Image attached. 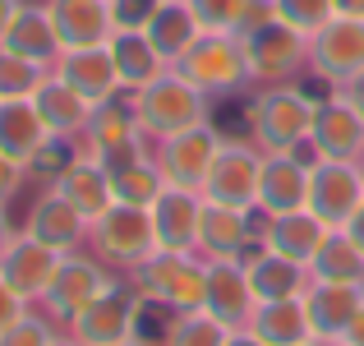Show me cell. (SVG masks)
<instances>
[{
    "label": "cell",
    "instance_id": "cell-1",
    "mask_svg": "<svg viewBox=\"0 0 364 346\" xmlns=\"http://www.w3.org/2000/svg\"><path fill=\"white\" fill-rule=\"evenodd\" d=\"M318 98H309L295 83H267L249 102V139L263 152H304L314 130Z\"/></svg>",
    "mask_w": 364,
    "mask_h": 346
},
{
    "label": "cell",
    "instance_id": "cell-2",
    "mask_svg": "<svg viewBox=\"0 0 364 346\" xmlns=\"http://www.w3.org/2000/svg\"><path fill=\"white\" fill-rule=\"evenodd\" d=\"M129 282L139 286V295L152 305V310H166V314L203 310L208 258H198V254H176V249H157V254H148V258H143V263L129 273Z\"/></svg>",
    "mask_w": 364,
    "mask_h": 346
},
{
    "label": "cell",
    "instance_id": "cell-3",
    "mask_svg": "<svg viewBox=\"0 0 364 346\" xmlns=\"http://www.w3.org/2000/svg\"><path fill=\"white\" fill-rule=\"evenodd\" d=\"M129 102H134V115H139L143 134H148L152 143L171 139V134H185V130H194V125H208V107H213V98L198 93L180 70H166L161 79H152L148 88L129 93Z\"/></svg>",
    "mask_w": 364,
    "mask_h": 346
},
{
    "label": "cell",
    "instance_id": "cell-4",
    "mask_svg": "<svg viewBox=\"0 0 364 346\" xmlns=\"http://www.w3.org/2000/svg\"><path fill=\"white\" fill-rule=\"evenodd\" d=\"M240 51L249 65V83L267 88V83H291L309 70V37L295 33L282 19H263V23L240 33Z\"/></svg>",
    "mask_w": 364,
    "mask_h": 346
},
{
    "label": "cell",
    "instance_id": "cell-5",
    "mask_svg": "<svg viewBox=\"0 0 364 346\" xmlns=\"http://www.w3.org/2000/svg\"><path fill=\"white\" fill-rule=\"evenodd\" d=\"M88 249L107 268L134 273L148 254H157V226H152V213L148 208H129V204H111L107 213L92 222Z\"/></svg>",
    "mask_w": 364,
    "mask_h": 346
},
{
    "label": "cell",
    "instance_id": "cell-6",
    "mask_svg": "<svg viewBox=\"0 0 364 346\" xmlns=\"http://www.w3.org/2000/svg\"><path fill=\"white\" fill-rule=\"evenodd\" d=\"M143 310H148V300L139 295V286H134L129 277H116V282H111L65 332L79 337L83 346H116V342L139 337Z\"/></svg>",
    "mask_w": 364,
    "mask_h": 346
},
{
    "label": "cell",
    "instance_id": "cell-7",
    "mask_svg": "<svg viewBox=\"0 0 364 346\" xmlns=\"http://www.w3.org/2000/svg\"><path fill=\"white\" fill-rule=\"evenodd\" d=\"M83 143H88V152L107 171H120V167H129V162L148 157V134H143L139 115H134L129 93H120V98L92 107L88 130H83Z\"/></svg>",
    "mask_w": 364,
    "mask_h": 346
},
{
    "label": "cell",
    "instance_id": "cell-8",
    "mask_svg": "<svg viewBox=\"0 0 364 346\" xmlns=\"http://www.w3.org/2000/svg\"><path fill=\"white\" fill-rule=\"evenodd\" d=\"M111 282H116V273H111L92 249H74V254L60 258V273H55L51 291L42 295V314L51 323H60V328H70Z\"/></svg>",
    "mask_w": 364,
    "mask_h": 346
},
{
    "label": "cell",
    "instance_id": "cell-9",
    "mask_svg": "<svg viewBox=\"0 0 364 346\" xmlns=\"http://www.w3.org/2000/svg\"><path fill=\"white\" fill-rule=\"evenodd\" d=\"M171 70H180L198 93H208V98H226V93H235V88L249 83L240 37H231V33H203L185 51V61L171 65Z\"/></svg>",
    "mask_w": 364,
    "mask_h": 346
},
{
    "label": "cell",
    "instance_id": "cell-10",
    "mask_svg": "<svg viewBox=\"0 0 364 346\" xmlns=\"http://www.w3.org/2000/svg\"><path fill=\"white\" fill-rule=\"evenodd\" d=\"M364 204V162L314 157L309 162V213L323 226H346Z\"/></svg>",
    "mask_w": 364,
    "mask_h": 346
},
{
    "label": "cell",
    "instance_id": "cell-11",
    "mask_svg": "<svg viewBox=\"0 0 364 346\" xmlns=\"http://www.w3.org/2000/svg\"><path fill=\"white\" fill-rule=\"evenodd\" d=\"M263 157L254 139H222L213 171L203 180V199L231 208H258V180H263Z\"/></svg>",
    "mask_w": 364,
    "mask_h": 346
},
{
    "label": "cell",
    "instance_id": "cell-12",
    "mask_svg": "<svg viewBox=\"0 0 364 346\" xmlns=\"http://www.w3.org/2000/svg\"><path fill=\"white\" fill-rule=\"evenodd\" d=\"M217 152H222V134H217L213 120H208V125H194V130H185V134L157 139L152 162H157V171H161L166 185L198 189V194H203V180H208V171H213Z\"/></svg>",
    "mask_w": 364,
    "mask_h": 346
},
{
    "label": "cell",
    "instance_id": "cell-13",
    "mask_svg": "<svg viewBox=\"0 0 364 346\" xmlns=\"http://www.w3.org/2000/svg\"><path fill=\"white\" fill-rule=\"evenodd\" d=\"M364 70V19L332 14L318 33L309 37V74L328 88H346Z\"/></svg>",
    "mask_w": 364,
    "mask_h": 346
},
{
    "label": "cell",
    "instance_id": "cell-14",
    "mask_svg": "<svg viewBox=\"0 0 364 346\" xmlns=\"http://www.w3.org/2000/svg\"><path fill=\"white\" fill-rule=\"evenodd\" d=\"M254 245H263V213L258 208H231V204L203 199L198 258H249Z\"/></svg>",
    "mask_w": 364,
    "mask_h": 346
},
{
    "label": "cell",
    "instance_id": "cell-15",
    "mask_svg": "<svg viewBox=\"0 0 364 346\" xmlns=\"http://www.w3.org/2000/svg\"><path fill=\"white\" fill-rule=\"evenodd\" d=\"M314 157H337V162H364V115L341 98L337 88H328V98H318L309 130Z\"/></svg>",
    "mask_w": 364,
    "mask_h": 346
},
{
    "label": "cell",
    "instance_id": "cell-16",
    "mask_svg": "<svg viewBox=\"0 0 364 346\" xmlns=\"http://www.w3.org/2000/svg\"><path fill=\"white\" fill-rule=\"evenodd\" d=\"M309 162H314V148L267 152L263 180H258V213H267V217L300 213V208L309 204Z\"/></svg>",
    "mask_w": 364,
    "mask_h": 346
},
{
    "label": "cell",
    "instance_id": "cell-17",
    "mask_svg": "<svg viewBox=\"0 0 364 346\" xmlns=\"http://www.w3.org/2000/svg\"><path fill=\"white\" fill-rule=\"evenodd\" d=\"M18 231L33 236V240H42V245H51V249H60V254H74V249H88L92 222L60 194V189H46V194L28 208V217H23Z\"/></svg>",
    "mask_w": 364,
    "mask_h": 346
},
{
    "label": "cell",
    "instance_id": "cell-18",
    "mask_svg": "<svg viewBox=\"0 0 364 346\" xmlns=\"http://www.w3.org/2000/svg\"><path fill=\"white\" fill-rule=\"evenodd\" d=\"M203 310L226 328H249L258 300L249 291V273L245 258H208V291H203Z\"/></svg>",
    "mask_w": 364,
    "mask_h": 346
},
{
    "label": "cell",
    "instance_id": "cell-19",
    "mask_svg": "<svg viewBox=\"0 0 364 346\" xmlns=\"http://www.w3.org/2000/svg\"><path fill=\"white\" fill-rule=\"evenodd\" d=\"M60 258H65L60 249H51V245H42V240H33V236L18 231V240L5 249V258H0V277H5L28 305L33 300L42 305V295L51 291L55 273H60Z\"/></svg>",
    "mask_w": 364,
    "mask_h": 346
},
{
    "label": "cell",
    "instance_id": "cell-20",
    "mask_svg": "<svg viewBox=\"0 0 364 346\" xmlns=\"http://www.w3.org/2000/svg\"><path fill=\"white\" fill-rule=\"evenodd\" d=\"M46 9H51L60 51H88V46H107L116 37L111 0H46Z\"/></svg>",
    "mask_w": 364,
    "mask_h": 346
},
{
    "label": "cell",
    "instance_id": "cell-21",
    "mask_svg": "<svg viewBox=\"0 0 364 346\" xmlns=\"http://www.w3.org/2000/svg\"><path fill=\"white\" fill-rule=\"evenodd\" d=\"M148 213H152V226H157V249L198 254V217H203V194L198 189L166 185Z\"/></svg>",
    "mask_w": 364,
    "mask_h": 346
},
{
    "label": "cell",
    "instance_id": "cell-22",
    "mask_svg": "<svg viewBox=\"0 0 364 346\" xmlns=\"http://www.w3.org/2000/svg\"><path fill=\"white\" fill-rule=\"evenodd\" d=\"M51 70L60 74L74 93H83L92 107L124 93L120 70H116V56H111V42L107 46H88V51H60V61H55Z\"/></svg>",
    "mask_w": 364,
    "mask_h": 346
},
{
    "label": "cell",
    "instance_id": "cell-23",
    "mask_svg": "<svg viewBox=\"0 0 364 346\" xmlns=\"http://www.w3.org/2000/svg\"><path fill=\"white\" fill-rule=\"evenodd\" d=\"M304 310H309L314 337L318 342H341L355 323V314L364 310V286L350 282H309L304 291Z\"/></svg>",
    "mask_w": 364,
    "mask_h": 346
},
{
    "label": "cell",
    "instance_id": "cell-24",
    "mask_svg": "<svg viewBox=\"0 0 364 346\" xmlns=\"http://www.w3.org/2000/svg\"><path fill=\"white\" fill-rule=\"evenodd\" d=\"M55 134L46 130L42 111L33 107V98H18V102H0V152L9 162H18L23 171L37 167L46 148H51Z\"/></svg>",
    "mask_w": 364,
    "mask_h": 346
},
{
    "label": "cell",
    "instance_id": "cell-25",
    "mask_svg": "<svg viewBox=\"0 0 364 346\" xmlns=\"http://www.w3.org/2000/svg\"><path fill=\"white\" fill-rule=\"evenodd\" d=\"M51 189H60V194L70 199L88 222H97V217L116 204V194H111V171L102 167L92 152H79V157L65 162V167L55 171V185Z\"/></svg>",
    "mask_w": 364,
    "mask_h": 346
},
{
    "label": "cell",
    "instance_id": "cell-26",
    "mask_svg": "<svg viewBox=\"0 0 364 346\" xmlns=\"http://www.w3.org/2000/svg\"><path fill=\"white\" fill-rule=\"evenodd\" d=\"M245 273H249V291L254 300H291V295H304L309 291V263H295V258L277 254V249H263L258 245L254 254L245 258Z\"/></svg>",
    "mask_w": 364,
    "mask_h": 346
},
{
    "label": "cell",
    "instance_id": "cell-27",
    "mask_svg": "<svg viewBox=\"0 0 364 346\" xmlns=\"http://www.w3.org/2000/svg\"><path fill=\"white\" fill-rule=\"evenodd\" d=\"M5 51L23 56V61H37V65H55L60 61V37H55V23H51V9L46 0H23L18 14L9 19L5 28Z\"/></svg>",
    "mask_w": 364,
    "mask_h": 346
},
{
    "label": "cell",
    "instance_id": "cell-28",
    "mask_svg": "<svg viewBox=\"0 0 364 346\" xmlns=\"http://www.w3.org/2000/svg\"><path fill=\"white\" fill-rule=\"evenodd\" d=\"M33 107L42 111L46 130H51L55 139H74V134H83V130H88V115H92V102L83 98V93H74L55 70L46 74L42 88L33 93Z\"/></svg>",
    "mask_w": 364,
    "mask_h": 346
},
{
    "label": "cell",
    "instance_id": "cell-29",
    "mask_svg": "<svg viewBox=\"0 0 364 346\" xmlns=\"http://www.w3.org/2000/svg\"><path fill=\"white\" fill-rule=\"evenodd\" d=\"M249 332L267 346H304L318 342L314 337L309 310H304V295H291V300H263L249 319Z\"/></svg>",
    "mask_w": 364,
    "mask_h": 346
},
{
    "label": "cell",
    "instance_id": "cell-30",
    "mask_svg": "<svg viewBox=\"0 0 364 346\" xmlns=\"http://www.w3.org/2000/svg\"><path fill=\"white\" fill-rule=\"evenodd\" d=\"M143 33H148V42L161 51V61L180 65V61H185V51L203 37V28H198L189 0H161V5L152 9V19L143 23Z\"/></svg>",
    "mask_w": 364,
    "mask_h": 346
},
{
    "label": "cell",
    "instance_id": "cell-31",
    "mask_svg": "<svg viewBox=\"0 0 364 346\" xmlns=\"http://www.w3.org/2000/svg\"><path fill=\"white\" fill-rule=\"evenodd\" d=\"M328 231L332 226H323L309 208H300V213H282V217L263 213V249H277V254L295 258V263H309L314 249L323 245Z\"/></svg>",
    "mask_w": 364,
    "mask_h": 346
},
{
    "label": "cell",
    "instance_id": "cell-32",
    "mask_svg": "<svg viewBox=\"0 0 364 346\" xmlns=\"http://www.w3.org/2000/svg\"><path fill=\"white\" fill-rule=\"evenodd\" d=\"M111 56H116V70H120L124 93L148 88L152 79H161V74L171 70V65L161 61V51L148 42L143 28H116V37H111Z\"/></svg>",
    "mask_w": 364,
    "mask_h": 346
},
{
    "label": "cell",
    "instance_id": "cell-33",
    "mask_svg": "<svg viewBox=\"0 0 364 346\" xmlns=\"http://www.w3.org/2000/svg\"><path fill=\"white\" fill-rule=\"evenodd\" d=\"M309 277L314 282H350L364 286V249L346 236V226H332L323 236V245L309 258Z\"/></svg>",
    "mask_w": 364,
    "mask_h": 346
},
{
    "label": "cell",
    "instance_id": "cell-34",
    "mask_svg": "<svg viewBox=\"0 0 364 346\" xmlns=\"http://www.w3.org/2000/svg\"><path fill=\"white\" fill-rule=\"evenodd\" d=\"M161 189H166V180H161L152 152H148V157H139V162H129V167H120V171H111V194H116V204L152 208Z\"/></svg>",
    "mask_w": 364,
    "mask_h": 346
},
{
    "label": "cell",
    "instance_id": "cell-35",
    "mask_svg": "<svg viewBox=\"0 0 364 346\" xmlns=\"http://www.w3.org/2000/svg\"><path fill=\"white\" fill-rule=\"evenodd\" d=\"M226 337H231V328L217 323L208 310H185L166 319L161 346H226Z\"/></svg>",
    "mask_w": 364,
    "mask_h": 346
},
{
    "label": "cell",
    "instance_id": "cell-36",
    "mask_svg": "<svg viewBox=\"0 0 364 346\" xmlns=\"http://www.w3.org/2000/svg\"><path fill=\"white\" fill-rule=\"evenodd\" d=\"M46 74H51V65L23 61V56H14V51H5V46H0V102L33 98V93L42 88Z\"/></svg>",
    "mask_w": 364,
    "mask_h": 346
},
{
    "label": "cell",
    "instance_id": "cell-37",
    "mask_svg": "<svg viewBox=\"0 0 364 346\" xmlns=\"http://www.w3.org/2000/svg\"><path fill=\"white\" fill-rule=\"evenodd\" d=\"M272 14L282 19V23H291L295 33L314 37L337 9H332V0H272Z\"/></svg>",
    "mask_w": 364,
    "mask_h": 346
},
{
    "label": "cell",
    "instance_id": "cell-38",
    "mask_svg": "<svg viewBox=\"0 0 364 346\" xmlns=\"http://www.w3.org/2000/svg\"><path fill=\"white\" fill-rule=\"evenodd\" d=\"M189 9H194V19H198L203 33H231L235 37L249 0H189Z\"/></svg>",
    "mask_w": 364,
    "mask_h": 346
},
{
    "label": "cell",
    "instance_id": "cell-39",
    "mask_svg": "<svg viewBox=\"0 0 364 346\" xmlns=\"http://www.w3.org/2000/svg\"><path fill=\"white\" fill-rule=\"evenodd\" d=\"M55 337H60V323H51L46 314H37V310H28L23 319L14 323V328L0 337V346H51Z\"/></svg>",
    "mask_w": 364,
    "mask_h": 346
},
{
    "label": "cell",
    "instance_id": "cell-40",
    "mask_svg": "<svg viewBox=\"0 0 364 346\" xmlns=\"http://www.w3.org/2000/svg\"><path fill=\"white\" fill-rule=\"evenodd\" d=\"M157 5L161 0H111V14H116V28H143Z\"/></svg>",
    "mask_w": 364,
    "mask_h": 346
},
{
    "label": "cell",
    "instance_id": "cell-41",
    "mask_svg": "<svg viewBox=\"0 0 364 346\" xmlns=\"http://www.w3.org/2000/svg\"><path fill=\"white\" fill-rule=\"evenodd\" d=\"M28 310H33V305H28V300H23V295H18V291H14V286H9V282H5V277H0V337H5V332H9V328H14V323H18V319H23V314H28Z\"/></svg>",
    "mask_w": 364,
    "mask_h": 346
},
{
    "label": "cell",
    "instance_id": "cell-42",
    "mask_svg": "<svg viewBox=\"0 0 364 346\" xmlns=\"http://www.w3.org/2000/svg\"><path fill=\"white\" fill-rule=\"evenodd\" d=\"M23 180H28V171L18 167V162H9L5 152H0V208H9L18 199V189H23Z\"/></svg>",
    "mask_w": 364,
    "mask_h": 346
},
{
    "label": "cell",
    "instance_id": "cell-43",
    "mask_svg": "<svg viewBox=\"0 0 364 346\" xmlns=\"http://www.w3.org/2000/svg\"><path fill=\"white\" fill-rule=\"evenodd\" d=\"M337 93H341V98H346V102H350V107H355V111L364 115V70H360V74H355V79H350V83H346V88H337Z\"/></svg>",
    "mask_w": 364,
    "mask_h": 346
},
{
    "label": "cell",
    "instance_id": "cell-44",
    "mask_svg": "<svg viewBox=\"0 0 364 346\" xmlns=\"http://www.w3.org/2000/svg\"><path fill=\"white\" fill-rule=\"evenodd\" d=\"M18 240V226H14V217H9V208H0V258H5V249Z\"/></svg>",
    "mask_w": 364,
    "mask_h": 346
},
{
    "label": "cell",
    "instance_id": "cell-45",
    "mask_svg": "<svg viewBox=\"0 0 364 346\" xmlns=\"http://www.w3.org/2000/svg\"><path fill=\"white\" fill-rule=\"evenodd\" d=\"M332 9L341 19H364V0H332Z\"/></svg>",
    "mask_w": 364,
    "mask_h": 346
},
{
    "label": "cell",
    "instance_id": "cell-46",
    "mask_svg": "<svg viewBox=\"0 0 364 346\" xmlns=\"http://www.w3.org/2000/svg\"><path fill=\"white\" fill-rule=\"evenodd\" d=\"M346 236H350V240H355V245L364 249V204L355 208V217H350V222H346Z\"/></svg>",
    "mask_w": 364,
    "mask_h": 346
},
{
    "label": "cell",
    "instance_id": "cell-47",
    "mask_svg": "<svg viewBox=\"0 0 364 346\" xmlns=\"http://www.w3.org/2000/svg\"><path fill=\"white\" fill-rule=\"evenodd\" d=\"M18 5H23V0H0V42H5V28H9V19L18 14Z\"/></svg>",
    "mask_w": 364,
    "mask_h": 346
},
{
    "label": "cell",
    "instance_id": "cell-48",
    "mask_svg": "<svg viewBox=\"0 0 364 346\" xmlns=\"http://www.w3.org/2000/svg\"><path fill=\"white\" fill-rule=\"evenodd\" d=\"M226 346H267V342H258L249 328H231V337H226Z\"/></svg>",
    "mask_w": 364,
    "mask_h": 346
},
{
    "label": "cell",
    "instance_id": "cell-49",
    "mask_svg": "<svg viewBox=\"0 0 364 346\" xmlns=\"http://www.w3.org/2000/svg\"><path fill=\"white\" fill-rule=\"evenodd\" d=\"M346 342H355V346H364V310L355 314V323H350V332H346Z\"/></svg>",
    "mask_w": 364,
    "mask_h": 346
},
{
    "label": "cell",
    "instance_id": "cell-50",
    "mask_svg": "<svg viewBox=\"0 0 364 346\" xmlns=\"http://www.w3.org/2000/svg\"><path fill=\"white\" fill-rule=\"evenodd\" d=\"M51 346H83V342H79V337H70V332H60V337H55Z\"/></svg>",
    "mask_w": 364,
    "mask_h": 346
},
{
    "label": "cell",
    "instance_id": "cell-51",
    "mask_svg": "<svg viewBox=\"0 0 364 346\" xmlns=\"http://www.w3.org/2000/svg\"><path fill=\"white\" fill-rule=\"evenodd\" d=\"M116 346H148V337H129V342H116Z\"/></svg>",
    "mask_w": 364,
    "mask_h": 346
},
{
    "label": "cell",
    "instance_id": "cell-52",
    "mask_svg": "<svg viewBox=\"0 0 364 346\" xmlns=\"http://www.w3.org/2000/svg\"><path fill=\"white\" fill-rule=\"evenodd\" d=\"M323 346H355V342H346V337H341V342H323Z\"/></svg>",
    "mask_w": 364,
    "mask_h": 346
},
{
    "label": "cell",
    "instance_id": "cell-53",
    "mask_svg": "<svg viewBox=\"0 0 364 346\" xmlns=\"http://www.w3.org/2000/svg\"><path fill=\"white\" fill-rule=\"evenodd\" d=\"M304 346H323V342H304Z\"/></svg>",
    "mask_w": 364,
    "mask_h": 346
}]
</instances>
